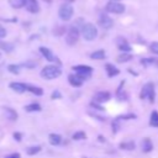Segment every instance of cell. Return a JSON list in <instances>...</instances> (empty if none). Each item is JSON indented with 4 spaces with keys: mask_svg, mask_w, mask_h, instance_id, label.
Segmentation results:
<instances>
[{
    "mask_svg": "<svg viewBox=\"0 0 158 158\" xmlns=\"http://www.w3.org/2000/svg\"><path fill=\"white\" fill-rule=\"evenodd\" d=\"M64 32H65V28H64V27H58L57 30L53 31V33H54L56 36H62Z\"/></svg>",
    "mask_w": 158,
    "mask_h": 158,
    "instance_id": "d590c367",
    "label": "cell"
},
{
    "mask_svg": "<svg viewBox=\"0 0 158 158\" xmlns=\"http://www.w3.org/2000/svg\"><path fill=\"white\" fill-rule=\"evenodd\" d=\"M73 6L70 4H63L59 10H58V15H59V19L63 20V21H69L73 16Z\"/></svg>",
    "mask_w": 158,
    "mask_h": 158,
    "instance_id": "5b68a950",
    "label": "cell"
},
{
    "mask_svg": "<svg viewBox=\"0 0 158 158\" xmlns=\"http://www.w3.org/2000/svg\"><path fill=\"white\" fill-rule=\"evenodd\" d=\"M40 52H41V54L44 57V59H47L48 62H52V63H58V64H60V62L58 60V58H57V57L53 54V52H52L49 48L41 46V47H40Z\"/></svg>",
    "mask_w": 158,
    "mask_h": 158,
    "instance_id": "ba28073f",
    "label": "cell"
},
{
    "mask_svg": "<svg viewBox=\"0 0 158 158\" xmlns=\"http://www.w3.org/2000/svg\"><path fill=\"white\" fill-rule=\"evenodd\" d=\"M5 158H21V154L16 152V153H11V154L5 156Z\"/></svg>",
    "mask_w": 158,
    "mask_h": 158,
    "instance_id": "f35d334b",
    "label": "cell"
},
{
    "mask_svg": "<svg viewBox=\"0 0 158 158\" xmlns=\"http://www.w3.org/2000/svg\"><path fill=\"white\" fill-rule=\"evenodd\" d=\"M120 148L123 151H133L136 148V143L133 141H125L120 143Z\"/></svg>",
    "mask_w": 158,
    "mask_h": 158,
    "instance_id": "603a6c76",
    "label": "cell"
},
{
    "mask_svg": "<svg viewBox=\"0 0 158 158\" xmlns=\"http://www.w3.org/2000/svg\"><path fill=\"white\" fill-rule=\"evenodd\" d=\"M20 69H21V65L20 64H9L7 65V70L11 74H19L20 73Z\"/></svg>",
    "mask_w": 158,
    "mask_h": 158,
    "instance_id": "f546056e",
    "label": "cell"
},
{
    "mask_svg": "<svg viewBox=\"0 0 158 158\" xmlns=\"http://www.w3.org/2000/svg\"><path fill=\"white\" fill-rule=\"evenodd\" d=\"M25 110L27 112H40L42 110V106L38 102H31V104L25 106Z\"/></svg>",
    "mask_w": 158,
    "mask_h": 158,
    "instance_id": "44dd1931",
    "label": "cell"
},
{
    "mask_svg": "<svg viewBox=\"0 0 158 158\" xmlns=\"http://www.w3.org/2000/svg\"><path fill=\"white\" fill-rule=\"evenodd\" d=\"M5 36H6V30H5L4 26L0 25V38H4Z\"/></svg>",
    "mask_w": 158,
    "mask_h": 158,
    "instance_id": "ab89813d",
    "label": "cell"
},
{
    "mask_svg": "<svg viewBox=\"0 0 158 158\" xmlns=\"http://www.w3.org/2000/svg\"><path fill=\"white\" fill-rule=\"evenodd\" d=\"M139 63L143 65V67H149V65H154L158 68V59L157 58H142L139 60Z\"/></svg>",
    "mask_w": 158,
    "mask_h": 158,
    "instance_id": "d6986e66",
    "label": "cell"
},
{
    "mask_svg": "<svg viewBox=\"0 0 158 158\" xmlns=\"http://www.w3.org/2000/svg\"><path fill=\"white\" fill-rule=\"evenodd\" d=\"M68 81L72 86L74 88H80L83 85V80L77 75V74H69L68 75Z\"/></svg>",
    "mask_w": 158,
    "mask_h": 158,
    "instance_id": "9a60e30c",
    "label": "cell"
},
{
    "mask_svg": "<svg viewBox=\"0 0 158 158\" xmlns=\"http://www.w3.org/2000/svg\"><path fill=\"white\" fill-rule=\"evenodd\" d=\"M74 70V73L81 79V80H86V79H90L91 75H93V67L90 65H86V64H78V65H74L72 68Z\"/></svg>",
    "mask_w": 158,
    "mask_h": 158,
    "instance_id": "3957f363",
    "label": "cell"
},
{
    "mask_svg": "<svg viewBox=\"0 0 158 158\" xmlns=\"http://www.w3.org/2000/svg\"><path fill=\"white\" fill-rule=\"evenodd\" d=\"M41 77L46 80H52V79H56L58 78L60 74H62V69L58 67V65H46L42 70H41Z\"/></svg>",
    "mask_w": 158,
    "mask_h": 158,
    "instance_id": "6da1fadb",
    "label": "cell"
},
{
    "mask_svg": "<svg viewBox=\"0 0 158 158\" xmlns=\"http://www.w3.org/2000/svg\"><path fill=\"white\" fill-rule=\"evenodd\" d=\"M81 35H83L84 40L93 41V40H95L98 37V28H96L95 25L88 22V23L83 25V27H81Z\"/></svg>",
    "mask_w": 158,
    "mask_h": 158,
    "instance_id": "277c9868",
    "label": "cell"
},
{
    "mask_svg": "<svg viewBox=\"0 0 158 158\" xmlns=\"http://www.w3.org/2000/svg\"><path fill=\"white\" fill-rule=\"evenodd\" d=\"M51 99H62V94H60V91L59 90H54L53 93H52V95H51Z\"/></svg>",
    "mask_w": 158,
    "mask_h": 158,
    "instance_id": "e575fe53",
    "label": "cell"
},
{
    "mask_svg": "<svg viewBox=\"0 0 158 158\" xmlns=\"http://www.w3.org/2000/svg\"><path fill=\"white\" fill-rule=\"evenodd\" d=\"M48 142L51 146H59L62 142V136L58 133H49L48 136Z\"/></svg>",
    "mask_w": 158,
    "mask_h": 158,
    "instance_id": "ac0fdd59",
    "label": "cell"
},
{
    "mask_svg": "<svg viewBox=\"0 0 158 158\" xmlns=\"http://www.w3.org/2000/svg\"><path fill=\"white\" fill-rule=\"evenodd\" d=\"M106 57V53L104 49H98V51H94L93 53H90V58L91 59H95V60H100V59H104Z\"/></svg>",
    "mask_w": 158,
    "mask_h": 158,
    "instance_id": "7402d4cb",
    "label": "cell"
},
{
    "mask_svg": "<svg viewBox=\"0 0 158 158\" xmlns=\"http://www.w3.org/2000/svg\"><path fill=\"white\" fill-rule=\"evenodd\" d=\"M133 58V56L131 53H121L120 56H117V62L118 63H126L128 60H131Z\"/></svg>",
    "mask_w": 158,
    "mask_h": 158,
    "instance_id": "484cf974",
    "label": "cell"
},
{
    "mask_svg": "<svg viewBox=\"0 0 158 158\" xmlns=\"http://www.w3.org/2000/svg\"><path fill=\"white\" fill-rule=\"evenodd\" d=\"M149 125L152 127L158 128V111H152L151 112V117H149Z\"/></svg>",
    "mask_w": 158,
    "mask_h": 158,
    "instance_id": "cb8c5ba5",
    "label": "cell"
},
{
    "mask_svg": "<svg viewBox=\"0 0 158 158\" xmlns=\"http://www.w3.org/2000/svg\"><path fill=\"white\" fill-rule=\"evenodd\" d=\"M116 46H117V48L121 51V52H123V53H130L131 52V46H130V43L127 42V40L126 38H123V37H117L116 38Z\"/></svg>",
    "mask_w": 158,
    "mask_h": 158,
    "instance_id": "9c48e42d",
    "label": "cell"
},
{
    "mask_svg": "<svg viewBox=\"0 0 158 158\" xmlns=\"http://www.w3.org/2000/svg\"><path fill=\"white\" fill-rule=\"evenodd\" d=\"M121 118L120 117H116V118H114L112 120V122H111V127H112V132L114 133H117L118 131H120V128H121Z\"/></svg>",
    "mask_w": 158,
    "mask_h": 158,
    "instance_id": "d4e9b609",
    "label": "cell"
},
{
    "mask_svg": "<svg viewBox=\"0 0 158 158\" xmlns=\"http://www.w3.org/2000/svg\"><path fill=\"white\" fill-rule=\"evenodd\" d=\"M141 147H142V151H143L144 153L152 152V151H153V143H152L151 138H148V137L143 138V141H142V143H141Z\"/></svg>",
    "mask_w": 158,
    "mask_h": 158,
    "instance_id": "2e32d148",
    "label": "cell"
},
{
    "mask_svg": "<svg viewBox=\"0 0 158 158\" xmlns=\"http://www.w3.org/2000/svg\"><path fill=\"white\" fill-rule=\"evenodd\" d=\"M110 1H120V0H110Z\"/></svg>",
    "mask_w": 158,
    "mask_h": 158,
    "instance_id": "7bdbcfd3",
    "label": "cell"
},
{
    "mask_svg": "<svg viewBox=\"0 0 158 158\" xmlns=\"http://www.w3.org/2000/svg\"><path fill=\"white\" fill-rule=\"evenodd\" d=\"M9 88L17 94H23L25 91H27V84L20 83V81H11L9 84Z\"/></svg>",
    "mask_w": 158,
    "mask_h": 158,
    "instance_id": "7c38bea8",
    "label": "cell"
},
{
    "mask_svg": "<svg viewBox=\"0 0 158 158\" xmlns=\"http://www.w3.org/2000/svg\"><path fill=\"white\" fill-rule=\"evenodd\" d=\"M4 115H5L6 118H9L10 121H16L17 117H19V114H17L14 109H11V107H5V109H4Z\"/></svg>",
    "mask_w": 158,
    "mask_h": 158,
    "instance_id": "e0dca14e",
    "label": "cell"
},
{
    "mask_svg": "<svg viewBox=\"0 0 158 158\" xmlns=\"http://www.w3.org/2000/svg\"><path fill=\"white\" fill-rule=\"evenodd\" d=\"M25 7L31 14H37L40 11V4H38L37 0H26Z\"/></svg>",
    "mask_w": 158,
    "mask_h": 158,
    "instance_id": "4fadbf2b",
    "label": "cell"
},
{
    "mask_svg": "<svg viewBox=\"0 0 158 158\" xmlns=\"http://www.w3.org/2000/svg\"><path fill=\"white\" fill-rule=\"evenodd\" d=\"M121 120H133V118H136L137 116L135 115V114H126V115H122V116H118Z\"/></svg>",
    "mask_w": 158,
    "mask_h": 158,
    "instance_id": "d6a6232c",
    "label": "cell"
},
{
    "mask_svg": "<svg viewBox=\"0 0 158 158\" xmlns=\"http://www.w3.org/2000/svg\"><path fill=\"white\" fill-rule=\"evenodd\" d=\"M20 65L21 67H25L26 69H33V68L37 67V62H35V60H26V62L21 63Z\"/></svg>",
    "mask_w": 158,
    "mask_h": 158,
    "instance_id": "4dcf8cb0",
    "label": "cell"
},
{
    "mask_svg": "<svg viewBox=\"0 0 158 158\" xmlns=\"http://www.w3.org/2000/svg\"><path fill=\"white\" fill-rule=\"evenodd\" d=\"M98 138H99V141H100V142H105V137H102V136H99Z\"/></svg>",
    "mask_w": 158,
    "mask_h": 158,
    "instance_id": "60d3db41",
    "label": "cell"
},
{
    "mask_svg": "<svg viewBox=\"0 0 158 158\" xmlns=\"http://www.w3.org/2000/svg\"><path fill=\"white\" fill-rule=\"evenodd\" d=\"M105 70H106V74H107L109 78H114V77L120 74V70L111 63H106L105 64Z\"/></svg>",
    "mask_w": 158,
    "mask_h": 158,
    "instance_id": "5bb4252c",
    "label": "cell"
},
{
    "mask_svg": "<svg viewBox=\"0 0 158 158\" xmlns=\"http://www.w3.org/2000/svg\"><path fill=\"white\" fill-rule=\"evenodd\" d=\"M111 99V94L109 93V91H98L94 96H93V101H95V102H98V104H102V102H106V101H109Z\"/></svg>",
    "mask_w": 158,
    "mask_h": 158,
    "instance_id": "30bf717a",
    "label": "cell"
},
{
    "mask_svg": "<svg viewBox=\"0 0 158 158\" xmlns=\"http://www.w3.org/2000/svg\"><path fill=\"white\" fill-rule=\"evenodd\" d=\"M72 138H73L74 141H81V139H85V138H86V133H85L84 131H77V132L73 133Z\"/></svg>",
    "mask_w": 158,
    "mask_h": 158,
    "instance_id": "f1b7e54d",
    "label": "cell"
},
{
    "mask_svg": "<svg viewBox=\"0 0 158 158\" xmlns=\"http://www.w3.org/2000/svg\"><path fill=\"white\" fill-rule=\"evenodd\" d=\"M99 25H100L102 28L109 30V28H111V27L114 26V21H112V19H111L109 15L101 14L100 17H99Z\"/></svg>",
    "mask_w": 158,
    "mask_h": 158,
    "instance_id": "8fae6325",
    "label": "cell"
},
{
    "mask_svg": "<svg viewBox=\"0 0 158 158\" xmlns=\"http://www.w3.org/2000/svg\"><path fill=\"white\" fill-rule=\"evenodd\" d=\"M139 99L141 100L148 99L149 102H154V100H156V89H154V84L152 81H148L142 86L141 93H139Z\"/></svg>",
    "mask_w": 158,
    "mask_h": 158,
    "instance_id": "7a4b0ae2",
    "label": "cell"
},
{
    "mask_svg": "<svg viewBox=\"0 0 158 158\" xmlns=\"http://www.w3.org/2000/svg\"><path fill=\"white\" fill-rule=\"evenodd\" d=\"M9 4L15 9H21L22 6H25L26 0H9Z\"/></svg>",
    "mask_w": 158,
    "mask_h": 158,
    "instance_id": "83f0119b",
    "label": "cell"
},
{
    "mask_svg": "<svg viewBox=\"0 0 158 158\" xmlns=\"http://www.w3.org/2000/svg\"><path fill=\"white\" fill-rule=\"evenodd\" d=\"M64 1H67V2H73L74 0H64Z\"/></svg>",
    "mask_w": 158,
    "mask_h": 158,
    "instance_id": "b9f144b4",
    "label": "cell"
},
{
    "mask_svg": "<svg viewBox=\"0 0 158 158\" xmlns=\"http://www.w3.org/2000/svg\"><path fill=\"white\" fill-rule=\"evenodd\" d=\"M0 48L4 49L5 52H11L14 49V44H11L9 42H0Z\"/></svg>",
    "mask_w": 158,
    "mask_h": 158,
    "instance_id": "1f68e13d",
    "label": "cell"
},
{
    "mask_svg": "<svg viewBox=\"0 0 158 158\" xmlns=\"http://www.w3.org/2000/svg\"><path fill=\"white\" fill-rule=\"evenodd\" d=\"M14 138L17 141V142H21V139H22V133L21 132H14Z\"/></svg>",
    "mask_w": 158,
    "mask_h": 158,
    "instance_id": "74e56055",
    "label": "cell"
},
{
    "mask_svg": "<svg viewBox=\"0 0 158 158\" xmlns=\"http://www.w3.org/2000/svg\"><path fill=\"white\" fill-rule=\"evenodd\" d=\"M41 149H42L41 146H32V147H28V148L26 149V153H27L28 156H35V154L40 153Z\"/></svg>",
    "mask_w": 158,
    "mask_h": 158,
    "instance_id": "4316f807",
    "label": "cell"
},
{
    "mask_svg": "<svg viewBox=\"0 0 158 158\" xmlns=\"http://www.w3.org/2000/svg\"><path fill=\"white\" fill-rule=\"evenodd\" d=\"M0 59H1V53H0Z\"/></svg>",
    "mask_w": 158,
    "mask_h": 158,
    "instance_id": "ee69618b",
    "label": "cell"
},
{
    "mask_svg": "<svg viewBox=\"0 0 158 158\" xmlns=\"http://www.w3.org/2000/svg\"><path fill=\"white\" fill-rule=\"evenodd\" d=\"M106 11L107 12H111V14H122L125 12V5L118 2V1H109L105 6Z\"/></svg>",
    "mask_w": 158,
    "mask_h": 158,
    "instance_id": "52a82bcc",
    "label": "cell"
},
{
    "mask_svg": "<svg viewBox=\"0 0 158 158\" xmlns=\"http://www.w3.org/2000/svg\"><path fill=\"white\" fill-rule=\"evenodd\" d=\"M79 36H80L79 30H78L77 27L72 26V27L67 31V35H65V42H67V44H69V46H74V44L78 42Z\"/></svg>",
    "mask_w": 158,
    "mask_h": 158,
    "instance_id": "8992f818",
    "label": "cell"
},
{
    "mask_svg": "<svg viewBox=\"0 0 158 158\" xmlns=\"http://www.w3.org/2000/svg\"><path fill=\"white\" fill-rule=\"evenodd\" d=\"M90 106H91V107H95L96 110H104L102 106H101V104H98V102H95V101H91V102H90Z\"/></svg>",
    "mask_w": 158,
    "mask_h": 158,
    "instance_id": "8d00e7d4",
    "label": "cell"
},
{
    "mask_svg": "<svg viewBox=\"0 0 158 158\" xmlns=\"http://www.w3.org/2000/svg\"><path fill=\"white\" fill-rule=\"evenodd\" d=\"M27 91H30L31 94H33L36 96H42L43 95V89L42 88L36 86V85H31V84H27Z\"/></svg>",
    "mask_w": 158,
    "mask_h": 158,
    "instance_id": "ffe728a7",
    "label": "cell"
},
{
    "mask_svg": "<svg viewBox=\"0 0 158 158\" xmlns=\"http://www.w3.org/2000/svg\"><path fill=\"white\" fill-rule=\"evenodd\" d=\"M151 51L154 53V54H158V42H152L151 46H149Z\"/></svg>",
    "mask_w": 158,
    "mask_h": 158,
    "instance_id": "836d02e7",
    "label": "cell"
}]
</instances>
